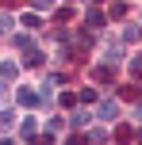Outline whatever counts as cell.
<instances>
[{
	"label": "cell",
	"instance_id": "cell-7",
	"mask_svg": "<svg viewBox=\"0 0 142 145\" xmlns=\"http://www.w3.org/2000/svg\"><path fill=\"white\" fill-rule=\"evenodd\" d=\"M104 19H108V15H104V12H96V8H92V12L85 15V23H89V31H92V27H104Z\"/></svg>",
	"mask_w": 142,
	"mask_h": 145
},
{
	"label": "cell",
	"instance_id": "cell-13",
	"mask_svg": "<svg viewBox=\"0 0 142 145\" xmlns=\"http://www.w3.org/2000/svg\"><path fill=\"white\" fill-rule=\"evenodd\" d=\"M131 72H135V76H142V57H131Z\"/></svg>",
	"mask_w": 142,
	"mask_h": 145
},
{
	"label": "cell",
	"instance_id": "cell-3",
	"mask_svg": "<svg viewBox=\"0 0 142 145\" xmlns=\"http://www.w3.org/2000/svg\"><path fill=\"white\" fill-rule=\"evenodd\" d=\"M19 138H23V141H35V115H27V118L19 122Z\"/></svg>",
	"mask_w": 142,
	"mask_h": 145
},
{
	"label": "cell",
	"instance_id": "cell-12",
	"mask_svg": "<svg viewBox=\"0 0 142 145\" xmlns=\"http://www.w3.org/2000/svg\"><path fill=\"white\" fill-rule=\"evenodd\" d=\"M12 23H15L12 15H8V12H0V31H12Z\"/></svg>",
	"mask_w": 142,
	"mask_h": 145
},
{
	"label": "cell",
	"instance_id": "cell-10",
	"mask_svg": "<svg viewBox=\"0 0 142 145\" xmlns=\"http://www.w3.org/2000/svg\"><path fill=\"white\" fill-rule=\"evenodd\" d=\"M119 57H123L119 46H108V61H112V65H119Z\"/></svg>",
	"mask_w": 142,
	"mask_h": 145
},
{
	"label": "cell",
	"instance_id": "cell-9",
	"mask_svg": "<svg viewBox=\"0 0 142 145\" xmlns=\"http://www.w3.org/2000/svg\"><path fill=\"white\" fill-rule=\"evenodd\" d=\"M69 122H73V126H85V122H89V111H73V115H69Z\"/></svg>",
	"mask_w": 142,
	"mask_h": 145
},
{
	"label": "cell",
	"instance_id": "cell-8",
	"mask_svg": "<svg viewBox=\"0 0 142 145\" xmlns=\"http://www.w3.org/2000/svg\"><path fill=\"white\" fill-rule=\"evenodd\" d=\"M23 65H42V54H38L35 46H27V54H23Z\"/></svg>",
	"mask_w": 142,
	"mask_h": 145
},
{
	"label": "cell",
	"instance_id": "cell-1",
	"mask_svg": "<svg viewBox=\"0 0 142 145\" xmlns=\"http://www.w3.org/2000/svg\"><path fill=\"white\" fill-rule=\"evenodd\" d=\"M115 115H119V103H115V99H104V103L96 107V118H104V122H112Z\"/></svg>",
	"mask_w": 142,
	"mask_h": 145
},
{
	"label": "cell",
	"instance_id": "cell-15",
	"mask_svg": "<svg viewBox=\"0 0 142 145\" xmlns=\"http://www.w3.org/2000/svg\"><path fill=\"white\" fill-rule=\"evenodd\" d=\"M135 115H138V118H142V99H138V107H135Z\"/></svg>",
	"mask_w": 142,
	"mask_h": 145
},
{
	"label": "cell",
	"instance_id": "cell-2",
	"mask_svg": "<svg viewBox=\"0 0 142 145\" xmlns=\"http://www.w3.org/2000/svg\"><path fill=\"white\" fill-rule=\"evenodd\" d=\"M15 99H19L23 107H38V103H42V99H38V92H35V88H19V95H15Z\"/></svg>",
	"mask_w": 142,
	"mask_h": 145
},
{
	"label": "cell",
	"instance_id": "cell-5",
	"mask_svg": "<svg viewBox=\"0 0 142 145\" xmlns=\"http://www.w3.org/2000/svg\"><path fill=\"white\" fill-rule=\"evenodd\" d=\"M142 38V27L138 23H127V27H123V42H138Z\"/></svg>",
	"mask_w": 142,
	"mask_h": 145
},
{
	"label": "cell",
	"instance_id": "cell-14",
	"mask_svg": "<svg viewBox=\"0 0 142 145\" xmlns=\"http://www.w3.org/2000/svg\"><path fill=\"white\" fill-rule=\"evenodd\" d=\"M31 4H35V8H38V12H46V8H50V4H54V0H31Z\"/></svg>",
	"mask_w": 142,
	"mask_h": 145
},
{
	"label": "cell",
	"instance_id": "cell-4",
	"mask_svg": "<svg viewBox=\"0 0 142 145\" xmlns=\"http://www.w3.org/2000/svg\"><path fill=\"white\" fill-rule=\"evenodd\" d=\"M112 61H108V65H96V69H92V80H96V84H104V80H112Z\"/></svg>",
	"mask_w": 142,
	"mask_h": 145
},
{
	"label": "cell",
	"instance_id": "cell-11",
	"mask_svg": "<svg viewBox=\"0 0 142 145\" xmlns=\"http://www.w3.org/2000/svg\"><path fill=\"white\" fill-rule=\"evenodd\" d=\"M23 23H27V27H31V31H35V27H42V19H38V15H35V12H27V15H23Z\"/></svg>",
	"mask_w": 142,
	"mask_h": 145
},
{
	"label": "cell",
	"instance_id": "cell-6",
	"mask_svg": "<svg viewBox=\"0 0 142 145\" xmlns=\"http://www.w3.org/2000/svg\"><path fill=\"white\" fill-rule=\"evenodd\" d=\"M15 72H19V65H12V61H0V80H15Z\"/></svg>",
	"mask_w": 142,
	"mask_h": 145
}]
</instances>
